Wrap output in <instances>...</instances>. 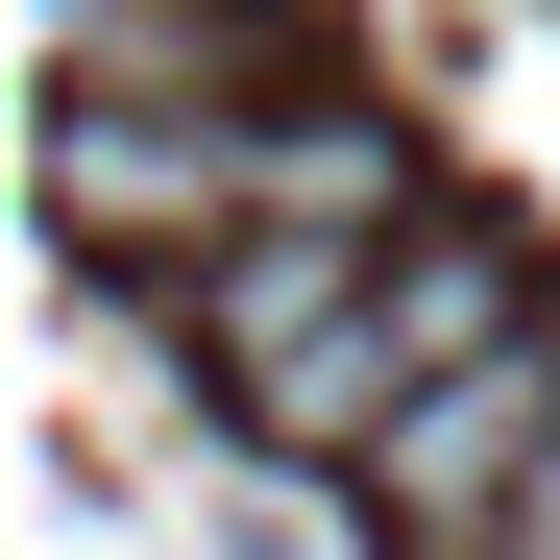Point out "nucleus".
Segmentation results:
<instances>
[{"mask_svg": "<svg viewBox=\"0 0 560 560\" xmlns=\"http://www.w3.org/2000/svg\"><path fill=\"white\" fill-rule=\"evenodd\" d=\"M49 220H73V244H147V268H220V244H244V122L73 98V122H49Z\"/></svg>", "mask_w": 560, "mask_h": 560, "instance_id": "obj_1", "label": "nucleus"}, {"mask_svg": "<svg viewBox=\"0 0 560 560\" xmlns=\"http://www.w3.org/2000/svg\"><path fill=\"white\" fill-rule=\"evenodd\" d=\"M244 244H365V268L439 244V220H415V147H390V122H341V98L244 122Z\"/></svg>", "mask_w": 560, "mask_h": 560, "instance_id": "obj_2", "label": "nucleus"}, {"mask_svg": "<svg viewBox=\"0 0 560 560\" xmlns=\"http://www.w3.org/2000/svg\"><path fill=\"white\" fill-rule=\"evenodd\" d=\"M463 560H560V463H536V488H512V536H463Z\"/></svg>", "mask_w": 560, "mask_h": 560, "instance_id": "obj_3", "label": "nucleus"}]
</instances>
